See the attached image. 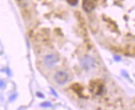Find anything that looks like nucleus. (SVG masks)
I'll return each mask as SVG.
<instances>
[{"instance_id":"1","label":"nucleus","mask_w":135,"mask_h":110,"mask_svg":"<svg viewBox=\"0 0 135 110\" xmlns=\"http://www.w3.org/2000/svg\"><path fill=\"white\" fill-rule=\"evenodd\" d=\"M81 67L85 70H91L95 67L96 62L93 57L89 56H84L80 61Z\"/></svg>"},{"instance_id":"2","label":"nucleus","mask_w":135,"mask_h":110,"mask_svg":"<svg viewBox=\"0 0 135 110\" xmlns=\"http://www.w3.org/2000/svg\"><path fill=\"white\" fill-rule=\"evenodd\" d=\"M104 88H105V84L101 80H95L90 83L89 85V89L93 92L95 94L100 95L104 91Z\"/></svg>"},{"instance_id":"3","label":"nucleus","mask_w":135,"mask_h":110,"mask_svg":"<svg viewBox=\"0 0 135 110\" xmlns=\"http://www.w3.org/2000/svg\"><path fill=\"white\" fill-rule=\"evenodd\" d=\"M54 79L59 85H65L68 81V74L63 70H60L55 74Z\"/></svg>"},{"instance_id":"4","label":"nucleus","mask_w":135,"mask_h":110,"mask_svg":"<svg viewBox=\"0 0 135 110\" xmlns=\"http://www.w3.org/2000/svg\"><path fill=\"white\" fill-rule=\"evenodd\" d=\"M58 61V56L55 54H49L44 58V63L47 67H53Z\"/></svg>"},{"instance_id":"5","label":"nucleus","mask_w":135,"mask_h":110,"mask_svg":"<svg viewBox=\"0 0 135 110\" xmlns=\"http://www.w3.org/2000/svg\"><path fill=\"white\" fill-rule=\"evenodd\" d=\"M95 8V4L92 0H83V9L85 12H90Z\"/></svg>"},{"instance_id":"6","label":"nucleus","mask_w":135,"mask_h":110,"mask_svg":"<svg viewBox=\"0 0 135 110\" xmlns=\"http://www.w3.org/2000/svg\"><path fill=\"white\" fill-rule=\"evenodd\" d=\"M82 89H83L82 86H81L80 85H79V84H74V85H72V90L78 94H80L82 91Z\"/></svg>"},{"instance_id":"7","label":"nucleus","mask_w":135,"mask_h":110,"mask_svg":"<svg viewBox=\"0 0 135 110\" xmlns=\"http://www.w3.org/2000/svg\"><path fill=\"white\" fill-rule=\"evenodd\" d=\"M40 106L42 107V108H49V107L51 106V103L50 102H43V103H41Z\"/></svg>"},{"instance_id":"8","label":"nucleus","mask_w":135,"mask_h":110,"mask_svg":"<svg viewBox=\"0 0 135 110\" xmlns=\"http://www.w3.org/2000/svg\"><path fill=\"white\" fill-rule=\"evenodd\" d=\"M67 2H68V4H71V5L75 6V5H76V4H77L78 0H67Z\"/></svg>"},{"instance_id":"9","label":"nucleus","mask_w":135,"mask_h":110,"mask_svg":"<svg viewBox=\"0 0 135 110\" xmlns=\"http://www.w3.org/2000/svg\"><path fill=\"white\" fill-rule=\"evenodd\" d=\"M6 86V83L3 80H0V88H4Z\"/></svg>"},{"instance_id":"10","label":"nucleus","mask_w":135,"mask_h":110,"mask_svg":"<svg viewBox=\"0 0 135 110\" xmlns=\"http://www.w3.org/2000/svg\"><path fill=\"white\" fill-rule=\"evenodd\" d=\"M17 94H13V96H11L10 98H9V101H10V102H11V101H13V100L15 99L16 98H17Z\"/></svg>"},{"instance_id":"11","label":"nucleus","mask_w":135,"mask_h":110,"mask_svg":"<svg viewBox=\"0 0 135 110\" xmlns=\"http://www.w3.org/2000/svg\"><path fill=\"white\" fill-rule=\"evenodd\" d=\"M36 95H37V97H39V98H44V97H45L42 93H40V92H37V93L36 94Z\"/></svg>"},{"instance_id":"12","label":"nucleus","mask_w":135,"mask_h":110,"mask_svg":"<svg viewBox=\"0 0 135 110\" xmlns=\"http://www.w3.org/2000/svg\"><path fill=\"white\" fill-rule=\"evenodd\" d=\"M114 60L116 61H119L120 60H121V58H120V56H116V55H114Z\"/></svg>"},{"instance_id":"13","label":"nucleus","mask_w":135,"mask_h":110,"mask_svg":"<svg viewBox=\"0 0 135 110\" xmlns=\"http://www.w3.org/2000/svg\"><path fill=\"white\" fill-rule=\"evenodd\" d=\"M51 92H52V94H53V95H54V96L57 97V94H56V91H55V90H53V89H52V88H51Z\"/></svg>"}]
</instances>
